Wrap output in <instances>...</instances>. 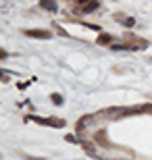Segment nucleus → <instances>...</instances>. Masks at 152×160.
<instances>
[{"label": "nucleus", "instance_id": "423d86ee", "mask_svg": "<svg viewBox=\"0 0 152 160\" xmlns=\"http://www.w3.org/2000/svg\"><path fill=\"white\" fill-rule=\"evenodd\" d=\"M52 102H54V104H60V102H63L60 94H52Z\"/></svg>", "mask_w": 152, "mask_h": 160}, {"label": "nucleus", "instance_id": "20e7f679", "mask_svg": "<svg viewBox=\"0 0 152 160\" xmlns=\"http://www.w3.org/2000/svg\"><path fill=\"white\" fill-rule=\"evenodd\" d=\"M96 6H98V2H96V0H90V2H86L81 8H83V12H92V11H96Z\"/></svg>", "mask_w": 152, "mask_h": 160}, {"label": "nucleus", "instance_id": "39448f33", "mask_svg": "<svg viewBox=\"0 0 152 160\" xmlns=\"http://www.w3.org/2000/svg\"><path fill=\"white\" fill-rule=\"evenodd\" d=\"M111 40H113V38L108 36V33H100V36H98V44H104V46H108Z\"/></svg>", "mask_w": 152, "mask_h": 160}, {"label": "nucleus", "instance_id": "f03ea898", "mask_svg": "<svg viewBox=\"0 0 152 160\" xmlns=\"http://www.w3.org/2000/svg\"><path fill=\"white\" fill-rule=\"evenodd\" d=\"M34 123L46 125V127H63L65 121L63 119H38V117H34Z\"/></svg>", "mask_w": 152, "mask_h": 160}, {"label": "nucleus", "instance_id": "f257e3e1", "mask_svg": "<svg viewBox=\"0 0 152 160\" xmlns=\"http://www.w3.org/2000/svg\"><path fill=\"white\" fill-rule=\"evenodd\" d=\"M23 33L27 38H38V40H48L50 38V31H46V29H25Z\"/></svg>", "mask_w": 152, "mask_h": 160}, {"label": "nucleus", "instance_id": "1a4fd4ad", "mask_svg": "<svg viewBox=\"0 0 152 160\" xmlns=\"http://www.w3.org/2000/svg\"><path fill=\"white\" fill-rule=\"evenodd\" d=\"M79 2H81V4H86V2H90V0H79Z\"/></svg>", "mask_w": 152, "mask_h": 160}, {"label": "nucleus", "instance_id": "0eeeda50", "mask_svg": "<svg viewBox=\"0 0 152 160\" xmlns=\"http://www.w3.org/2000/svg\"><path fill=\"white\" fill-rule=\"evenodd\" d=\"M65 139H67V142H71V143H75V142H77V139H75V137H73V135H67V137H65Z\"/></svg>", "mask_w": 152, "mask_h": 160}, {"label": "nucleus", "instance_id": "7ed1b4c3", "mask_svg": "<svg viewBox=\"0 0 152 160\" xmlns=\"http://www.w3.org/2000/svg\"><path fill=\"white\" fill-rule=\"evenodd\" d=\"M40 6H42V8H46V11H50V12L56 11V2H54V0H42Z\"/></svg>", "mask_w": 152, "mask_h": 160}, {"label": "nucleus", "instance_id": "6e6552de", "mask_svg": "<svg viewBox=\"0 0 152 160\" xmlns=\"http://www.w3.org/2000/svg\"><path fill=\"white\" fill-rule=\"evenodd\" d=\"M142 112H152V106H144V108H140Z\"/></svg>", "mask_w": 152, "mask_h": 160}]
</instances>
